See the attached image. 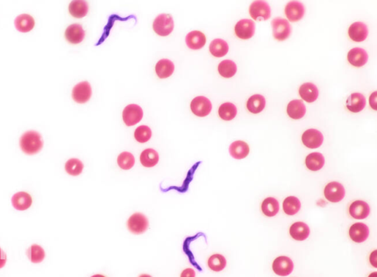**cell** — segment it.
<instances>
[{
	"instance_id": "1",
	"label": "cell",
	"mask_w": 377,
	"mask_h": 277,
	"mask_svg": "<svg viewBox=\"0 0 377 277\" xmlns=\"http://www.w3.org/2000/svg\"><path fill=\"white\" fill-rule=\"evenodd\" d=\"M19 144L21 149L25 154L34 155L42 149L43 142L40 134L37 131H29L21 137Z\"/></svg>"
},
{
	"instance_id": "2",
	"label": "cell",
	"mask_w": 377,
	"mask_h": 277,
	"mask_svg": "<svg viewBox=\"0 0 377 277\" xmlns=\"http://www.w3.org/2000/svg\"><path fill=\"white\" fill-rule=\"evenodd\" d=\"M153 27V30L158 35L167 37L173 31V19L171 15L162 13L155 19Z\"/></svg>"
},
{
	"instance_id": "3",
	"label": "cell",
	"mask_w": 377,
	"mask_h": 277,
	"mask_svg": "<svg viewBox=\"0 0 377 277\" xmlns=\"http://www.w3.org/2000/svg\"><path fill=\"white\" fill-rule=\"evenodd\" d=\"M127 227L129 231L134 235L145 233L149 227L148 218L142 213H134L127 220Z\"/></svg>"
},
{
	"instance_id": "4",
	"label": "cell",
	"mask_w": 377,
	"mask_h": 277,
	"mask_svg": "<svg viewBox=\"0 0 377 277\" xmlns=\"http://www.w3.org/2000/svg\"><path fill=\"white\" fill-rule=\"evenodd\" d=\"M142 118H143V110L138 105H128L123 111V121L127 126H132L139 123L142 120Z\"/></svg>"
},
{
	"instance_id": "5",
	"label": "cell",
	"mask_w": 377,
	"mask_h": 277,
	"mask_svg": "<svg viewBox=\"0 0 377 277\" xmlns=\"http://www.w3.org/2000/svg\"><path fill=\"white\" fill-rule=\"evenodd\" d=\"M273 37L279 41L287 40L291 35V27L287 19L276 18L272 21Z\"/></svg>"
},
{
	"instance_id": "6",
	"label": "cell",
	"mask_w": 377,
	"mask_h": 277,
	"mask_svg": "<svg viewBox=\"0 0 377 277\" xmlns=\"http://www.w3.org/2000/svg\"><path fill=\"white\" fill-rule=\"evenodd\" d=\"M190 106L194 115L201 118L209 115L212 109L211 101L204 96H198L194 98Z\"/></svg>"
},
{
	"instance_id": "7",
	"label": "cell",
	"mask_w": 377,
	"mask_h": 277,
	"mask_svg": "<svg viewBox=\"0 0 377 277\" xmlns=\"http://www.w3.org/2000/svg\"><path fill=\"white\" fill-rule=\"evenodd\" d=\"M294 265L289 257L281 256L273 261V270L276 275L281 277H287L293 271Z\"/></svg>"
},
{
	"instance_id": "8",
	"label": "cell",
	"mask_w": 377,
	"mask_h": 277,
	"mask_svg": "<svg viewBox=\"0 0 377 277\" xmlns=\"http://www.w3.org/2000/svg\"><path fill=\"white\" fill-rule=\"evenodd\" d=\"M345 189L338 182H333L328 184L324 189V196L329 201L337 203L345 197Z\"/></svg>"
},
{
	"instance_id": "9",
	"label": "cell",
	"mask_w": 377,
	"mask_h": 277,
	"mask_svg": "<svg viewBox=\"0 0 377 277\" xmlns=\"http://www.w3.org/2000/svg\"><path fill=\"white\" fill-rule=\"evenodd\" d=\"M249 13L254 20H258L259 18L267 20L270 19L271 10L265 1H254L251 4Z\"/></svg>"
},
{
	"instance_id": "10",
	"label": "cell",
	"mask_w": 377,
	"mask_h": 277,
	"mask_svg": "<svg viewBox=\"0 0 377 277\" xmlns=\"http://www.w3.org/2000/svg\"><path fill=\"white\" fill-rule=\"evenodd\" d=\"M255 33V23L251 19H242L235 26V34L242 40H249L253 37Z\"/></svg>"
},
{
	"instance_id": "11",
	"label": "cell",
	"mask_w": 377,
	"mask_h": 277,
	"mask_svg": "<svg viewBox=\"0 0 377 277\" xmlns=\"http://www.w3.org/2000/svg\"><path fill=\"white\" fill-rule=\"evenodd\" d=\"M302 142L308 148L315 149L322 145L324 137L321 131L316 129H309L302 135Z\"/></svg>"
},
{
	"instance_id": "12",
	"label": "cell",
	"mask_w": 377,
	"mask_h": 277,
	"mask_svg": "<svg viewBox=\"0 0 377 277\" xmlns=\"http://www.w3.org/2000/svg\"><path fill=\"white\" fill-rule=\"evenodd\" d=\"M91 96V87L87 81L77 84L73 90V98L78 103H85Z\"/></svg>"
},
{
	"instance_id": "13",
	"label": "cell",
	"mask_w": 377,
	"mask_h": 277,
	"mask_svg": "<svg viewBox=\"0 0 377 277\" xmlns=\"http://www.w3.org/2000/svg\"><path fill=\"white\" fill-rule=\"evenodd\" d=\"M304 13V6L300 1H290L285 7V14L291 22L301 20Z\"/></svg>"
},
{
	"instance_id": "14",
	"label": "cell",
	"mask_w": 377,
	"mask_h": 277,
	"mask_svg": "<svg viewBox=\"0 0 377 277\" xmlns=\"http://www.w3.org/2000/svg\"><path fill=\"white\" fill-rule=\"evenodd\" d=\"M369 34V30L366 25L363 22H354L348 29V35L353 41L361 42L365 41Z\"/></svg>"
},
{
	"instance_id": "15",
	"label": "cell",
	"mask_w": 377,
	"mask_h": 277,
	"mask_svg": "<svg viewBox=\"0 0 377 277\" xmlns=\"http://www.w3.org/2000/svg\"><path fill=\"white\" fill-rule=\"evenodd\" d=\"M349 213L354 219H365L370 214V207L366 202L363 200H356L350 206Z\"/></svg>"
},
{
	"instance_id": "16",
	"label": "cell",
	"mask_w": 377,
	"mask_h": 277,
	"mask_svg": "<svg viewBox=\"0 0 377 277\" xmlns=\"http://www.w3.org/2000/svg\"><path fill=\"white\" fill-rule=\"evenodd\" d=\"M349 236L354 242L357 243L364 242L369 236V227L363 223L354 224L350 228Z\"/></svg>"
},
{
	"instance_id": "17",
	"label": "cell",
	"mask_w": 377,
	"mask_h": 277,
	"mask_svg": "<svg viewBox=\"0 0 377 277\" xmlns=\"http://www.w3.org/2000/svg\"><path fill=\"white\" fill-rule=\"evenodd\" d=\"M348 62L354 67H360L367 63L369 55L367 52L362 48L356 47L348 52Z\"/></svg>"
},
{
	"instance_id": "18",
	"label": "cell",
	"mask_w": 377,
	"mask_h": 277,
	"mask_svg": "<svg viewBox=\"0 0 377 277\" xmlns=\"http://www.w3.org/2000/svg\"><path fill=\"white\" fill-rule=\"evenodd\" d=\"M11 203L15 209L24 211L31 207L33 200L31 195L25 192H19L12 197Z\"/></svg>"
},
{
	"instance_id": "19",
	"label": "cell",
	"mask_w": 377,
	"mask_h": 277,
	"mask_svg": "<svg viewBox=\"0 0 377 277\" xmlns=\"http://www.w3.org/2000/svg\"><path fill=\"white\" fill-rule=\"evenodd\" d=\"M65 37L71 44H79L85 37V31L79 24H73L66 30Z\"/></svg>"
},
{
	"instance_id": "20",
	"label": "cell",
	"mask_w": 377,
	"mask_h": 277,
	"mask_svg": "<svg viewBox=\"0 0 377 277\" xmlns=\"http://www.w3.org/2000/svg\"><path fill=\"white\" fill-rule=\"evenodd\" d=\"M346 107L350 112L357 113L361 112L366 105V97L360 93H353L346 101Z\"/></svg>"
},
{
	"instance_id": "21",
	"label": "cell",
	"mask_w": 377,
	"mask_h": 277,
	"mask_svg": "<svg viewBox=\"0 0 377 277\" xmlns=\"http://www.w3.org/2000/svg\"><path fill=\"white\" fill-rule=\"evenodd\" d=\"M207 39L201 31H194L186 37V43L190 49H199L205 45Z\"/></svg>"
},
{
	"instance_id": "22",
	"label": "cell",
	"mask_w": 377,
	"mask_h": 277,
	"mask_svg": "<svg viewBox=\"0 0 377 277\" xmlns=\"http://www.w3.org/2000/svg\"><path fill=\"white\" fill-rule=\"evenodd\" d=\"M249 146L243 141H236L229 147V153L233 158L243 159L249 154Z\"/></svg>"
},
{
	"instance_id": "23",
	"label": "cell",
	"mask_w": 377,
	"mask_h": 277,
	"mask_svg": "<svg viewBox=\"0 0 377 277\" xmlns=\"http://www.w3.org/2000/svg\"><path fill=\"white\" fill-rule=\"evenodd\" d=\"M15 27L19 32L28 33L32 31L35 26V21L28 14H21L15 19Z\"/></svg>"
},
{
	"instance_id": "24",
	"label": "cell",
	"mask_w": 377,
	"mask_h": 277,
	"mask_svg": "<svg viewBox=\"0 0 377 277\" xmlns=\"http://www.w3.org/2000/svg\"><path fill=\"white\" fill-rule=\"evenodd\" d=\"M310 230L309 227L303 222H296L290 229L291 236L295 240L303 241L307 239Z\"/></svg>"
},
{
	"instance_id": "25",
	"label": "cell",
	"mask_w": 377,
	"mask_h": 277,
	"mask_svg": "<svg viewBox=\"0 0 377 277\" xmlns=\"http://www.w3.org/2000/svg\"><path fill=\"white\" fill-rule=\"evenodd\" d=\"M299 94L301 98L307 103H312L318 99V88L313 83H306L301 85L299 89Z\"/></svg>"
},
{
	"instance_id": "26",
	"label": "cell",
	"mask_w": 377,
	"mask_h": 277,
	"mask_svg": "<svg viewBox=\"0 0 377 277\" xmlns=\"http://www.w3.org/2000/svg\"><path fill=\"white\" fill-rule=\"evenodd\" d=\"M287 112L292 119H301L306 113V107L301 100H294L288 104Z\"/></svg>"
},
{
	"instance_id": "27",
	"label": "cell",
	"mask_w": 377,
	"mask_h": 277,
	"mask_svg": "<svg viewBox=\"0 0 377 277\" xmlns=\"http://www.w3.org/2000/svg\"><path fill=\"white\" fill-rule=\"evenodd\" d=\"M174 69H175V66L172 61L168 59L160 60L156 64V74L160 79H167L172 76Z\"/></svg>"
},
{
	"instance_id": "28",
	"label": "cell",
	"mask_w": 377,
	"mask_h": 277,
	"mask_svg": "<svg viewBox=\"0 0 377 277\" xmlns=\"http://www.w3.org/2000/svg\"><path fill=\"white\" fill-rule=\"evenodd\" d=\"M306 165L312 171H318L324 167L325 159L324 156L320 153H312L306 158Z\"/></svg>"
},
{
	"instance_id": "29",
	"label": "cell",
	"mask_w": 377,
	"mask_h": 277,
	"mask_svg": "<svg viewBox=\"0 0 377 277\" xmlns=\"http://www.w3.org/2000/svg\"><path fill=\"white\" fill-rule=\"evenodd\" d=\"M69 10H70V14L72 16L81 19V18L86 16L87 13H88V3L85 1H83V0L73 1L69 6Z\"/></svg>"
},
{
	"instance_id": "30",
	"label": "cell",
	"mask_w": 377,
	"mask_h": 277,
	"mask_svg": "<svg viewBox=\"0 0 377 277\" xmlns=\"http://www.w3.org/2000/svg\"><path fill=\"white\" fill-rule=\"evenodd\" d=\"M159 157L158 153L152 148L142 151L140 156V162L144 167H153L159 162Z\"/></svg>"
},
{
	"instance_id": "31",
	"label": "cell",
	"mask_w": 377,
	"mask_h": 277,
	"mask_svg": "<svg viewBox=\"0 0 377 277\" xmlns=\"http://www.w3.org/2000/svg\"><path fill=\"white\" fill-rule=\"evenodd\" d=\"M265 98L260 94L251 96L247 102V108L249 112L253 114L260 113L265 107Z\"/></svg>"
},
{
	"instance_id": "32",
	"label": "cell",
	"mask_w": 377,
	"mask_h": 277,
	"mask_svg": "<svg viewBox=\"0 0 377 277\" xmlns=\"http://www.w3.org/2000/svg\"><path fill=\"white\" fill-rule=\"evenodd\" d=\"M210 52L214 56L220 58L225 56L228 52V44L226 41L217 39L213 40L209 46Z\"/></svg>"
},
{
	"instance_id": "33",
	"label": "cell",
	"mask_w": 377,
	"mask_h": 277,
	"mask_svg": "<svg viewBox=\"0 0 377 277\" xmlns=\"http://www.w3.org/2000/svg\"><path fill=\"white\" fill-rule=\"evenodd\" d=\"M301 209V202L298 198L290 196L287 198L283 203L284 212L288 215H294L298 213Z\"/></svg>"
},
{
	"instance_id": "34",
	"label": "cell",
	"mask_w": 377,
	"mask_h": 277,
	"mask_svg": "<svg viewBox=\"0 0 377 277\" xmlns=\"http://www.w3.org/2000/svg\"><path fill=\"white\" fill-rule=\"evenodd\" d=\"M262 210L264 215L267 217H273L279 212V201L274 198H267L262 202Z\"/></svg>"
},
{
	"instance_id": "35",
	"label": "cell",
	"mask_w": 377,
	"mask_h": 277,
	"mask_svg": "<svg viewBox=\"0 0 377 277\" xmlns=\"http://www.w3.org/2000/svg\"><path fill=\"white\" fill-rule=\"evenodd\" d=\"M237 65L231 60H224L218 66V72L220 76L226 79L233 77L237 73Z\"/></svg>"
},
{
	"instance_id": "36",
	"label": "cell",
	"mask_w": 377,
	"mask_h": 277,
	"mask_svg": "<svg viewBox=\"0 0 377 277\" xmlns=\"http://www.w3.org/2000/svg\"><path fill=\"white\" fill-rule=\"evenodd\" d=\"M27 255L33 263H42L45 257V251L40 245L34 244L28 248Z\"/></svg>"
},
{
	"instance_id": "37",
	"label": "cell",
	"mask_w": 377,
	"mask_h": 277,
	"mask_svg": "<svg viewBox=\"0 0 377 277\" xmlns=\"http://www.w3.org/2000/svg\"><path fill=\"white\" fill-rule=\"evenodd\" d=\"M208 266L213 272H220L226 266V260L221 254H213L208 260Z\"/></svg>"
},
{
	"instance_id": "38",
	"label": "cell",
	"mask_w": 377,
	"mask_h": 277,
	"mask_svg": "<svg viewBox=\"0 0 377 277\" xmlns=\"http://www.w3.org/2000/svg\"><path fill=\"white\" fill-rule=\"evenodd\" d=\"M237 114V107L233 103H225L219 108V115L224 120H231L235 118Z\"/></svg>"
},
{
	"instance_id": "39",
	"label": "cell",
	"mask_w": 377,
	"mask_h": 277,
	"mask_svg": "<svg viewBox=\"0 0 377 277\" xmlns=\"http://www.w3.org/2000/svg\"><path fill=\"white\" fill-rule=\"evenodd\" d=\"M84 164L78 158H70L65 164V170L70 176H78L84 170Z\"/></svg>"
},
{
	"instance_id": "40",
	"label": "cell",
	"mask_w": 377,
	"mask_h": 277,
	"mask_svg": "<svg viewBox=\"0 0 377 277\" xmlns=\"http://www.w3.org/2000/svg\"><path fill=\"white\" fill-rule=\"evenodd\" d=\"M117 164L123 170H130L134 166V157L133 154L129 152L121 153L117 158Z\"/></svg>"
},
{
	"instance_id": "41",
	"label": "cell",
	"mask_w": 377,
	"mask_h": 277,
	"mask_svg": "<svg viewBox=\"0 0 377 277\" xmlns=\"http://www.w3.org/2000/svg\"><path fill=\"white\" fill-rule=\"evenodd\" d=\"M151 128L147 125H141V126L138 127L134 132L135 139L140 143L148 142L151 139Z\"/></svg>"
},
{
	"instance_id": "42",
	"label": "cell",
	"mask_w": 377,
	"mask_h": 277,
	"mask_svg": "<svg viewBox=\"0 0 377 277\" xmlns=\"http://www.w3.org/2000/svg\"><path fill=\"white\" fill-rule=\"evenodd\" d=\"M6 262H7L6 253L0 248V269H2L5 266Z\"/></svg>"
},
{
	"instance_id": "43",
	"label": "cell",
	"mask_w": 377,
	"mask_h": 277,
	"mask_svg": "<svg viewBox=\"0 0 377 277\" xmlns=\"http://www.w3.org/2000/svg\"><path fill=\"white\" fill-rule=\"evenodd\" d=\"M181 277H195V272L193 269H187L183 271Z\"/></svg>"
},
{
	"instance_id": "44",
	"label": "cell",
	"mask_w": 377,
	"mask_h": 277,
	"mask_svg": "<svg viewBox=\"0 0 377 277\" xmlns=\"http://www.w3.org/2000/svg\"><path fill=\"white\" fill-rule=\"evenodd\" d=\"M377 92H374L370 97V105L375 110H377Z\"/></svg>"
},
{
	"instance_id": "45",
	"label": "cell",
	"mask_w": 377,
	"mask_h": 277,
	"mask_svg": "<svg viewBox=\"0 0 377 277\" xmlns=\"http://www.w3.org/2000/svg\"><path fill=\"white\" fill-rule=\"evenodd\" d=\"M370 263L375 268H377V251L375 250L370 256Z\"/></svg>"
},
{
	"instance_id": "46",
	"label": "cell",
	"mask_w": 377,
	"mask_h": 277,
	"mask_svg": "<svg viewBox=\"0 0 377 277\" xmlns=\"http://www.w3.org/2000/svg\"><path fill=\"white\" fill-rule=\"evenodd\" d=\"M369 277H377V272H374V273L371 274Z\"/></svg>"
},
{
	"instance_id": "47",
	"label": "cell",
	"mask_w": 377,
	"mask_h": 277,
	"mask_svg": "<svg viewBox=\"0 0 377 277\" xmlns=\"http://www.w3.org/2000/svg\"><path fill=\"white\" fill-rule=\"evenodd\" d=\"M139 277H152L151 276V275H140V276H139Z\"/></svg>"
},
{
	"instance_id": "48",
	"label": "cell",
	"mask_w": 377,
	"mask_h": 277,
	"mask_svg": "<svg viewBox=\"0 0 377 277\" xmlns=\"http://www.w3.org/2000/svg\"><path fill=\"white\" fill-rule=\"evenodd\" d=\"M91 277H106L103 276V275H94V276H92Z\"/></svg>"
}]
</instances>
